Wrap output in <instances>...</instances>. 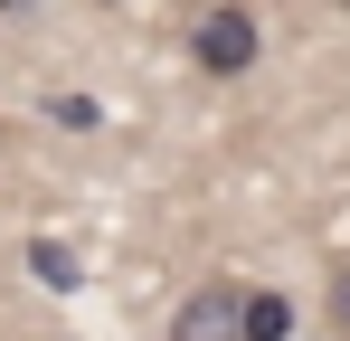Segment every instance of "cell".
Returning a JSON list of instances; mask_svg holds the SVG:
<instances>
[{
  "label": "cell",
  "instance_id": "1",
  "mask_svg": "<svg viewBox=\"0 0 350 341\" xmlns=\"http://www.w3.org/2000/svg\"><path fill=\"white\" fill-rule=\"evenodd\" d=\"M171 341H246V284H228V275L189 284L171 313Z\"/></svg>",
  "mask_w": 350,
  "mask_h": 341
},
{
  "label": "cell",
  "instance_id": "2",
  "mask_svg": "<svg viewBox=\"0 0 350 341\" xmlns=\"http://www.w3.org/2000/svg\"><path fill=\"white\" fill-rule=\"evenodd\" d=\"M256 48H265V38H256V19H246V10H208V19L189 29L199 76H246V66H256Z\"/></svg>",
  "mask_w": 350,
  "mask_h": 341
},
{
  "label": "cell",
  "instance_id": "6",
  "mask_svg": "<svg viewBox=\"0 0 350 341\" xmlns=\"http://www.w3.org/2000/svg\"><path fill=\"white\" fill-rule=\"evenodd\" d=\"M0 10H38V0H0Z\"/></svg>",
  "mask_w": 350,
  "mask_h": 341
},
{
  "label": "cell",
  "instance_id": "3",
  "mask_svg": "<svg viewBox=\"0 0 350 341\" xmlns=\"http://www.w3.org/2000/svg\"><path fill=\"white\" fill-rule=\"evenodd\" d=\"M293 332V303L275 284H246V341H284Z\"/></svg>",
  "mask_w": 350,
  "mask_h": 341
},
{
  "label": "cell",
  "instance_id": "4",
  "mask_svg": "<svg viewBox=\"0 0 350 341\" xmlns=\"http://www.w3.org/2000/svg\"><path fill=\"white\" fill-rule=\"evenodd\" d=\"M322 313H332V332L350 341V256H332V275H322Z\"/></svg>",
  "mask_w": 350,
  "mask_h": 341
},
{
  "label": "cell",
  "instance_id": "7",
  "mask_svg": "<svg viewBox=\"0 0 350 341\" xmlns=\"http://www.w3.org/2000/svg\"><path fill=\"white\" fill-rule=\"evenodd\" d=\"M341 10H350V0H341Z\"/></svg>",
  "mask_w": 350,
  "mask_h": 341
},
{
  "label": "cell",
  "instance_id": "5",
  "mask_svg": "<svg viewBox=\"0 0 350 341\" xmlns=\"http://www.w3.org/2000/svg\"><path fill=\"white\" fill-rule=\"evenodd\" d=\"M38 275H48V284H76V256H66L57 237H38Z\"/></svg>",
  "mask_w": 350,
  "mask_h": 341
}]
</instances>
